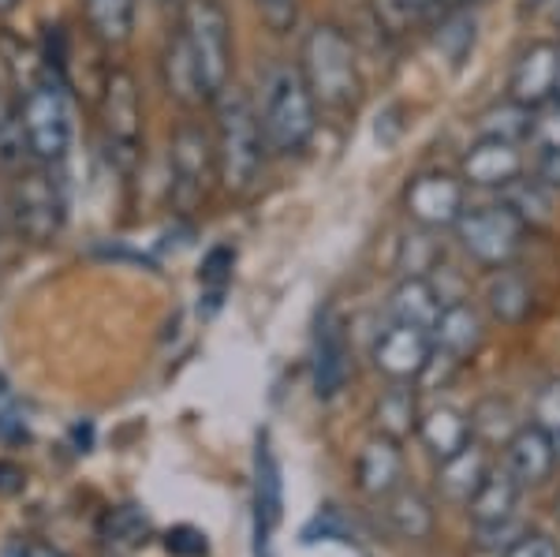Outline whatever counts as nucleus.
I'll use <instances>...</instances> for the list:
<instances>
[{
    "label": "nucleus",
    "instance_id": "15",
    "mask_svg": "<svg viewBox=\"0 0 560 557\" xmlns=\"http://www.w3.org/2000/svg\"><path fill=\"white\" fill-rule=\"evenodd\" d=\"M355 487L374 501H385L388 494L404 487V442H393L385 434L366 438V445L355 456Z\"/></svg>",
    "mask_w": 560,
    "mask_h": 557
},
{
    "label": "nucleus",
    "instance_id": "43",
    "mask_svg": "<svg viewBox=\"0 0 560 557\" xmlns=\"http://www.w3.org/2000/svg\"><path fill=\"white\" fill-rule=\"evenodd\" d=\"M26 487V472L15 461H0V494H20Z\"/></svg>",
    "mask_w": 560,
    "mask_h": 557
},
{
    "label": "nucleus",
    "instance_id": "5",
    "mask_svg": "<svg viewBox=\"0 0 560 557\" xmlns=\"http://www.w3.org/2000/svg\"><path fill=\"white\" fill-rule=\"evenodd\" d=\"M57 169L31 161L12 184V229L31 247L57 244L68 229V187Z\"/></svg>",
    "mask_w": 560,
    "mask_h": 557
},
{
    "label": "nucleus",
    "instance_id": "33",
    "mask_svg": "<svg viewBox=\"0 0 560 557\" xmlns=\"http://www.w3.org/2000/svg\"><path fill=\"white\" fill-rule=\"evenodd\" d=\"M438 49L448 65H464L467 53L475 49V15L471 8H453L445 23L438 26Z\"/></svg>",
    "mask_w": 560,
    "mask_h": 557
},
{
    "label": "nucleus",
    "instance_id": "20",
    "mask_svg": "<svg viewBox=\"0 0 560 557\" xmlns=\"http://www.w3.org/2000/svg\"><path fill=\"white\" fill-rule=\"evenodd\" d=\"M482 303L490 311V318L501 322V326H523L530 307H535V289H530V281L523 274L501 266L486 277Z\"/></svg>",
    "mask_w": 560,
    "mask_h": 557
},
{
    "label": "nucleus",
    "instance_id": "40",
    "mask_svg": "<svg viewBox=\"0 0 560 557\" xmlns=\"http://www.w3.org/2000/svg\"><path fill=\"white\" fill-rule=\"evenodd\" d=\"M165 550L173 557H206L210 543H206V535L198 532V527L179 524V527H173V532L165 535Z\"/></svg>",
    "mask_w": 560,
    "mask_h": 557
},
{
    "label": "nucleus",
    "instance_id": "27",
    "mask_svg": "<svg viewBox=\"0 0 560 557\" xmlns=\"http://www.w3.org/2000/svg\"><path fill=\"white\" fill-rule=\"evenodd\" d=\"M523 487L509 475V468H490V475L482 479V487L475 490V498L467 501V513H471V524H497V520L516 517Z\"/></svg>",
    "mask_w": 560,
    "mask_h": 557
},
{
    "label": "nucleus",
    "instance_id": "31",
    "mask_svg": "<svg viewBox=\"0 0 560 557\" xmlns=\"http://www.w3.org/2000/svg\"><path fill=\"white\" fill-rule=\"evenodd\" d=\"M467 416H471L475 442H482V445H504L523 427L520 416H516V408H512V401H504V397L478 401L475 408L467 411Z\"/></svg>",
    "mask_w": 560,
    "mask_h": 557
},
{
    "label": "nucleus",
    "instance_id": "49",
    "mask_svg": "<svg viewBox=\"0 0 560 557\" xmlns=\"http://www.w3.org/2000/svg\"><path fill=\"white\" fill-rule=\"evenodd\" d=\"M557 26H560V0H557Z\"/></svg>",
    "mask_w": 560,
    "mask_h": 557
},
{
    "label": "nucleus",
    "instance_id": "45",
    "mask_svg": "<svg viewBox=\"0 0 560 557\" xmlns=\"http://www.w3.org/2000/svg\"><path fill=\"white\" fill-rule=\"evenodd\" d=\"M0 438H8V442H23V438H26L23 419H15V416H0Z\"/></svg>",
    "mask_w": 560,
    "mask_h": 557
},
{
    "label": "nucleus",
    "instance_id": "39",
    "mask_svg": "<svg viewBox=\"0 0 560 557\" xmlns=\"http://www.w3.org/2000/svg\"><path fill=\"white\" fill-rule=\"evenodd\" d=\"M530 139L538 142L541 150H560V102H546L541 109H535V135Z\"/></svg>",
    "mask_w": 560,
    "mask_h": 557
},
{
    "label": "nucleus",
    "instance_id": "7",
    "mask_svg": "<svg viewBox=\"0 0 560 557\" xmlns=\"http://www.w3.org/2000/svg\"><path fill=\"white\" fill-rule=\"evenodd\" d=\"M20 102V120L26 147H31V161L38 165H65L75 142V109H71L68 83H60L57 76H45L34 86H26L23 94H15Z\"/></svg>",
    "mask_w": 560,
    "mask_h": 557
},
{
    "label": "nucleus",
    "instance_id": "42",
    "mask_svg": "<svg viewBox=\"0 0 560 557\" xmlns=\"http://www.w3.org/2000/svg\"><path fill=\"white\" fill-rule=\"evenodd\" d=\"M535 176L549 187V192H557V195H560V150H541Z\"/></svg>",
    "mask_w": 560,
    "mask_h": 557
},
{
    "label": "nucleus",
    "instance_id": "14",
    "mask_svg": "<svg viewBox=\"0 0 560 557\" xmlns=\"http://www.w3.org/2000/svg\"><path fill=\"white\" fill-rule=\"evenodd\" d=\"M523 173H527L523 147L501 139H478L464 154V161H459V179L467 187H482V192H504Z\"/></svg>",
    "mask_w": 560,
    "mask_h": 557
},
{
    "label": "nucleus",
    "instance_id": "46",
    "mask_svg": "<svg viewBox=\"0 0 560 557\" xmlns=\"http://www.w3.org/2000/svg\"><path fill=\"white\" fill-rule=\"evenodd\" d=\"M20 4H23V0H0V15H12Z\"/></svg>",
    "mask_w": 560,
    "mask_h": 557
},
{
    "label": "nucleus",
    "instance_id": "3",
    "mask_svg": "<svg viewBox=\"0 0 560 557\" xmlns=\"http://www.w3.org/2000/svg\"><path fill=\"white\" fill-rule=\"evenodd\" d=\"M318 102L306 86L300 65H273L266 71L258 102L261 135H266L269 158H295L311 147L318 131Z\"/></svg>",
    "mask_w": 560,
    "mask_h": 557
},
{
    "label": "nucleus",
    "instance_id": "28",
    "mask_svg": "<svg viewBox=\"0 0 560 557\" xmlns=\"http://www.w3.org/2000/svg\"><path fill=\"white\" fill-rule=\"evenodd\" d=\"M530 135H535V109L512 102V97H504V102L490 105L486 113H478V139H501L523 147Z\"/></svg>",
    "mask_w": 560,
    "mask_h": 557
},
{
    "label": "nucleus",
    "instance_id": "4",
    "mask_svg": "<svg viewBox=\"0 0 560 557\" xmlns=\"http://www.w3.org/2000/svg\"><path fill=\"white\" fill-rule=\"evenodd\" d=\"M97 128L108 169L124 179L135 176L147 154V113H142V90L131 68H108L97 94Z\"/></svg>",
    "mask_w": 560,
    "mask_h": 557
},
{
    "label": "nucleus",
    "instance_id": "17",
    "mask_svg": "<svg viewBox=\"0 0 560 557\" xmlns=\"http://www.w3.org/2000/svg\"><path fill=\"white\" fill-rule=\"evenodd\" d=\"M430 337H433V348H438V352H445L448 359H456V363L464 367L467 359H475V352L482 348L486 322L471 303L448 300L445 307H441L438 322H433Z\"/></svg>",
    "mask_w": 560,
    "mask_h": 557
},
{
    "label": "nucleus",
    "instance_id": "29",
    "mask_svg": "<svg viewBox=\"0 0 560 557\" xmlns=\"http://www.w3.org/2000/svg\"><path fill=\"white\" fill-rule=\"evenodd\" d=\"M232 269H236V247L232 244H213L198 263V285H202V303H198V314L202 318H213L217 307L224 303V292L232 285Z\"/></svg>",
    "mask_w": 560,
    "mask_h": 557
},
{
    "label": "nucleus",
    "instance_id": "47",
    "mask_svg": "<svg viewBox=\"0 0 560 557\" xmlns=\"http://www.w3.org/2000/svg\"><path fill=\"white\" fill-rule=\"evenodd\" d=\"M475 4H482V0H453V8H475Z\"/></svg>",
    "mask_w": 560,
    "mask_h": 557
},
{
    "label": "nucleus",
    "instance_id": "11",
    "mask_svg": "<svg viewBox=\"0 0 560 557\" xmlns=\"http://www.w3.org/2000/svg\"><path fill=\"white\" fill-rule=\"evenodd\" d=\"M314 393L318 401H332L348 390L351 379V340H348V322L337 307H325L314 326Z\"/></svg>",
    "mask_w": 560,
    "mask_h": 557
},
{
    "label": "nucleus",
    "instance_id": "41",
    "mask_svg": "<svg viewBox=\"0 0 560 557\" xmlns=\"http://www.w3.org/2000/svg\"><path fill=\"white\" fill-rule=\"evenodd\" d=\"M501 557H560V550H557V543L549 535L527 532L516 546H509V550H504Z\"/></svg>",
    "mask_w": 560,
    "mask_h": 557
},
{
    "label": "nucleus",
    "instance_id": "24",
    "mask_svg": "<svg viewBox=\"0 0 560 557\" xmlns=\"http://www.w3.org/2000/svg\"><path fill=\"white\" fill-rule=\"evenodd\" d=\"M382 506H385L388 527H393L400 538H408V543H427V538L433 535V527H438L433 501L415 487H400L396 494H388Z\"/></svg>",
    "mask_w": 560,
    "mask_h": 557
},
{
    "label": "nucleus",
    "instance_id": "32",
    "mask_svg": "<svg viewBox=\"0 0 560 557\" xmlns=\"http://www.w3.org/2000/svg\"><path fill=\"white\" fill-rule=\"evenodd\" d=\"M150 535V517L142 506H116L102 517V538L108 546H139Z\"/></svg>",
    "mask_w": 560,
    "mask_h": 557
},
{
    "label": "nucleus",
    "instance_id": "16",
    "mask_svg": "<svg viewBox=\"0 0 560 557\" xmlns=\"http://www.w3.org/2000/svg\"><path fill=\"white\" fill-rule=\"evenodd\" d=\"M504 449V468H509L512 479L520 483L523 490L527 487H541L549 483V475L557 472V453H553V442L535 427V423H523L509 442L501 445Z\"/></svg>",
    "mask_w": 560,
    "mask_h": 557
},
{
    "label": "nucleus",
    "instance_id": "6",
    "mask_svg": "<svg viewBox=\"0 0 560 557\" xmlns=\"http://www.w3.org/2000/svg\"><path fill=\"white\" fill-rule=\"evenodd\" d=\"M213 187H221L213 131L198 120H179L168 135V206L191 218L210 202Z\"/></svg>",
    "mask_w": 560,
    "mask_h": 557
},
{
    "label": "nucleus",
    "instance_id": "21",
    "mask_svg": "<svg viewBox=\"0 0 560 557\" xmlns=\"http://www.w3.org/2000/svg\"><path fill=\"white\" fill-rule=\"evenodd\" d=\"M370 419H374V434H385L393 442H408L422 419L415 382H388V390H382V397L374 401Z\"/></svg>",
    "mask_w": 560,
    "mask_h": 557
},
{
    "label": "nucleus",
    "instance_id": "1",
    "mask_svg": "<svg viewBox=\"0 0 560 557\" xmlns=\"http://www.w3.org/2000/svg\"><path fill=\"white\" fill-rule=\"evenodd\" d=\"M213 147H217V176L232 199H243L258 187L261 169H266L269 147L261 135L258 105L243 86L232 83L213 102Z\"/></svg>",
    "mask_w": 560,
    "mask_h": 557
},
{
    "label": "nucleus",
    "instance_id": "23",
    "mask_svg": "<svg viewBox=\"0 0 560 557\" xmlns=\"http://www.w3.org/2000/svg\"><path fill=\"white\" fill-rule=\"evenodd\" d=\"M490 453H486L482 442H471L464 453L448 456V461L438 464V494L445 501H456V506H467L475 498V490L482 487V479L490 475Z\"/></svg>",
    "mask_w": 560,
    "mask_h": 557
},
{
    "label": "nucleus",
    "instance_id": "25",
    "mask_svg": "<svg viewBox=\"0 0 560 557\" xmlns=\"http://www.w3.org/2000/svg\"><path fill=\"white\" fill-rule=\"evenodd\" d=\"M280 509H284V498H280V464L273 456V445H269V434H261L255 453V513L261 543H269L273 527L280 524Z\"/></svg>",
    "mask_w": 560,
    "mask_h": 557
},
{
    "label": "nucleus",
    "instance_id": "38",
    "mask_svg": "<svg viewBox=\"0 0 560 557\" xmlns=\"http://www.w3.org/2000/svg\"><path fill=\"white\" fill-rule=\"evenodd\" d=\"M255 12L258 20L266 23L269 34L284 38L300 26V0H255Z\"/></svg>",
    "mask_w": 560,
    "mask_h": 557
},
{
    "label": "nucleus",
    "instance_id": "50",
    "mask_svg": "<svg viewBox=\"0 0 560 557\" xmlns=\"http://www.w3.org/2000/svg\"><path fill=\"white\" fill-rule=\"evenodd\" d=\"M161 4H179V0H161Z\"/></svg>",
    "mask_w": 560,
    "mask_h": 557
},
{
    "label": "nucleus",
    "instance_id": "2",
    "mask_svg": "<svg viewBox=\"0 0 560 557\" xmlns=\"http://www.w3.org/2000/svg\"><path fill=\"white\" fill-rule=\"evenodd\" d=\"M300 71L322 113L345 116L363 97L359 53L340 23H314L300 45Z\"/></svg>",
    "mask_w": 560,
    "mask_h": 557
},
{
    "label": "nucleus",
    "instance_id": "52",
    "mask_svg": "<svg viewBox=\"0 0 560 557\" xmlns=\"http://www.w3.org/2000/svg\"><path fill=\"white\" fill-rule=\"evenodd\" d=\"M557 102H560V83H557Z\"/></svg>",
    "mask_w": 560,
    "mask_h": 557
},
{
    "label": "nucleus",
    "instance_id": "19",
    "mask_svg": "<svg viewBox=\"0 0 560 557\" xmlns=\"http://www.w3.org/2000/svg\"><path fill=\"white\" fill-rule=\"evenodd\" d=\"M161 76H165V90L173 102H179L184 109H195V105H206V90H202V76H198L191 42H187L184 26L176 23V31H168L165 49H161Z\"/></svg>",
    "mask_w": 560,
    "mask_h": 557
},
{
    "label": "nucleus",
    "instance_id": "26",
    "mask_svg": "<svg viewBox=\"0 0 560 557\" xmlns=\"http://www.w3.org/2000/svg\"><path fill=\"white\" fill-rule=\"evenodd\" d=\"M83 20L105 49H124L135 34L139 0H83Z\"/></svg>",
    "mask_w": 560,
    "mask_h": 557
},
{
    "label": "nucleus",
    "instance_id": "35",
    "mask_svg": "<svg viewBox=\"0 0 560 557\" xmlns=\"http://www.w3.org/2000/svg\"><path fill=\"white\" fill-rule=\"evenodd\" d=\"M370 12H374V23L382 26L388 38H404L427 15V8L419 0H370Z\"/></svg>",
    "mask_w": 560,
    "mask_h": 557
},
{
    "label": "nucleus",
    "instance_id": "9",
    "mask_svg": "<svg viewBox=\"0 0 560 557\" xmlns=\"http://www.w3.org/2000/svg\"><path fill=\"white\" fill-rule=\"evenodd\" d=\"M527 224L504 202H482L467 206L464 218L456 221V240L478 266L501 269L520 255L523 240H527Z\"/></svg>",
    "mask_w": 560,
    "mask_h": 557
},
{
    "label": "nucleus",
    "instance_id": "10",
    "mask_svg": "<svg viewBox=\"0 0 560 557\" xmlns=\"http://www.w3.org/2000/svg\"><path fill=\"white\" fill-rule=\"evenodd\" d=\"M404 210L419 229H456V221L467 210V184L453 173L427 169V173L411 176L408 187H404Z\"/></svg>",
    "mask_w": 560,
    "mask_h": 557
},
{
    "label": "nucleus",
    "instance_id": "30",
    "mask_svg": "<svg viewBox=\"0 0 560 557\" xmlns=\"http://www.w3.org/2000/svg\"><path fill=\"white\" fill-rule=\"evenodd\" d=\"M553 199H557V192H549L538 176H527V173L501 192V202L509 206L527 229H538V224L553 221Z\"/></svg>",
    "mask_w": 560,
    "mask_h": 557
},
{
    "label": "nucleus",
    "instance_id": "44",
    "mask_svg": "<svg viewBox=\"0 0 560 557\" xmlns=\"http://www.w3.org/2000/svg\"><path fill=\"white\" fill-rule=\"evenodd\" d=\"M12 557H68V554L57 550L52 543H38V538H34V543H20V546H15Z\"/></svg>",
    "mask_w": 560,
    "mask_h": 557
},
{
    "label": "nucleus",
    "instance_id": "8",
    "mask_svg": "<svg viewBox=\"0 0 560 557\" xmlns=\"http://www.w3.org/2000/svg\"><path fill=\"white\" fill-rule=\"evenodd\" d=\"M187 42H191L198 76H202L206 102H217L232 86L236 68V45H232V15L221 0H187L179 15Z\"/></svg>",
    "mask_w": 560,
    "mask_h": 557
},
{
    "label": "nucleus",
    "instance_id": "34",
    "mask_svg": "<svg viewBox=\"0 0 560 557\" xmlns=\"http://www.w3.org/2000/svg\"><path fill=\"white\" fill-rule=\"evenodd\" d=\"M31 161V147H26L20 102L15 97H0V169H23Z\"/></svg>",
    "mask_w": 560,
    "mask_h": 557
},
{
    "label": "nucleus",
    "instance_id": "12",
    "mask_svg": "<svg viewBox=\"0 0 560 557\" xmlns=\"http://www.w3.org/2000/svg\"><path fill=\"white\" fill-rule=\"evenodd\" d=\"M370 356H374L377 374H385L388 382H419L433 356V337L430 329L393 322V326H385L377 334Z\"/></svg>",
    "mask_w": 560,
    "mask_h": 557
},
{
    "label": "nucleus",
    "instance_id": "18",
    "mask_svg": "<svg viewBox=\"0 0 560 557\" xmlns=\"http://www.w3.org/2000/svg\"><path fill=\"white\" fill-rule=\"evenodd\" d=\"M419 442L422 449L433 456V461H448V456L464 453L467 445L475 442V430H471V416H467L464 408H456V404H430V408H422V419H419Z\"/></svg>",
    "mask_w": 560,
    "mask_h": 557
},
{
    "label": "nucleus",
    "instance_id": "37",
    "mask_svg": "<svg viewBox=\"0 0 560 557\" xmlns=\"http://www.w3.org/2000/svg\"><path fill=\"white\" fill-rule=\"evenodd\" d=\"M523 535H527V527H523L516 517L497 520V524H475V546L486 554H504L509 546H516Z\"/></svg>",
    "mask_w": 560,
    "mask_h": 557
},
{
    "label": "nucleus",
    "instance_id": "48",
    "mask_svg": "<svg viewBox=\"0 0 560 557\" xmlns=\"http://www.w3.org/2000/svg\"><path fill=\"white\" fill-rule=\"evenodd\" d=\"M541 4H549V0H527V8H541Z\"/></svg>",
    "mask_w": 560,
    "mask_h": 557
},
{
    "label": "nucleus",
    "instance_id": "22",
    "mask_svg": "<svg viewBox=\"0 0 560 557\" xmlns=\"http://www.w3.org/2000/svg\"><path fill=\"white\" fill-rule=\"evenodd\" d=\"M448 303V295L430 281V277H404L393 292H388V318L404 322V326L433 329L441 307Z\"/></svg>",
    "mask_w": 560,
    "mask_h": 557
},
{
    "label": "nucleus",
    "instance_id": "36",
    "mask_svg": "<svg viewBox=\"0 0 560 557\" xmlns=\"http://www.w3.org/2000/svg\"><path fill=\"white\" fill-rule=\"evenodd\" d=\"M541 434L553 442L557 464H560V379H549L546 385H538L535 393V419H530Z\"/></svg>",
    "mask_w": 560,
    "mask_h": 557
},
{
    "label": "nucleus",
    "instance_id": "51",
    "mask_svg": "<svg viewBox=\"0 0 560 557\" xmlns=\"http://www.w3.org/2000/svg\"><path fill=\"white\" fill-rule=\"evenodd\" d=\"M557 520H560V498H557Z\"/></svg>",
    "mask_w": 560,
    "mask_h": 557
},
{
    "label": "nucleus",
    "instance_id": "13",
    "mask_svg": "<svg viewBox=\"0 0 560 557\" xmlns=\"http://www.w3.org/2000/svg\"><path fill=\"white\" fill-rule=\"evenodd\" d=\"M560 83V42H530L520 49L516 65L509 71V97L527 109H541L557 97Z\"/></svg>",
    "mask_w": 560,
    "mask_h": 557
}]
</instances>
